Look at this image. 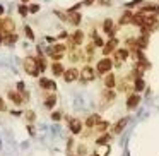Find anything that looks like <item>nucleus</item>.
<instances>
[{
    "mask_svg": "<svg viewBox=\"0 0 159 156\" xmlns=\"http://www.w3.org/2000/svg\"><path fill=\"white\" fill-rule=\"evenodd\" d=\"M77 76H79V72H77V69H69L67 72H65V81L67 82H72V81H75L77 79Z\"/></svg>",
    "mask_w": 159,
    "mask_h": 156,
    "instance_id": "nucleus-3",
    "label": "nucleus"
},
{
    "mask_svg": "<svg viewBox=\"0 0 159 156\" xmlns=\"http://www.w3.org/2000/svg\"><path fill=\"white\" fill-rule=\"evenodd\" d=\"M98 120H99V117H96V115H92L91 119H87V125H94V124H96Z\"/></svg>",
    "mask_w": 159,
    "mask_h": 156,
    "instance_id": "nucleus-23",
    "label": "nucleus"
},
{
    "mask_svg": "<svg viewBox=\"0 0 159 156\" xmlns=\"http://www.w3.org/2000/svg\"><path fill=\"white\" fill-rule=\"evenodd\" d=\"M24 70H26L29 76H38V70H39L38 60L33 58V57H27V58L24 60Z\"/></svg>",
    "mask_w": 159,
    "mask_h": 156,
    "instance_id": "nucleus-1",
    "label": "nucleus"
},
{
    "mask_svg": "<svg viewBox=\"0 0 159 156\" xmlns=\"http://www.w3.org/2000/svg\"><path fill=\"white\" fill-rule=\"evenodd\" d=\"M127 124H128V119H122V120H120V122L113 127V134H120V132H122V129H123Z\"/></svg>",
    "mask_w": 159,
    "mask_h": 156,
    "instance_id": "nucleus-6",
    "label": "nucleus"
},
{
    "mask_svg": "<svg viewBox=\"0 0 159 156\" xmlns=\"http://www.w3.org/2000/svg\"><path fill=\"white\" fill-rule=\"evenodd\" d=\"M60 117H62V115H60V113H53V120H58V119H60Z\"/></svg>",
    "mask_w": 159,
    "mask_h": 156,
    "instance_id": "nucleus-29",
    "label": "nucleus"
},
{
    "mask_svg": "<svg viewBox=\"0 0 159 156\" xmlns=\"http://www.w3.org/2000/svg\"><path fill=\"white\" fill-rule=\"evenodd\" d=\"M104 84H106L108 88H113V86H115V76H108L106 81H104Z\"/></svg>",
    "mask_w": 159,
    "mask_h": 156,
    "instance_id": "nucleus-18",
    "label": "nucleus"
},
{
    "mask_svg": "<svg viewBox=\"0 0 159 156\" xmlns=\"http://www.w3.org/2000/svg\"><path fill=\"white\" fill-rule=\"evenodd\" d=\"M22 2H27V0H22Z\"/></svg>",
    "mask_w": 159,
    "mask_h": 156,
    "instance_id": "nucleus-32",
    "label": "nucleus"
},
{
    "mask_svg": "<svg viewBox=\"0 0 159 156\" xmlns=\"http://www.w3.org/2000/svg\"><path fill=\"white\" fill-rule=\"evenodd\" d=\"M55 101H57V96H55V94H51V96H50V98H48V100L45 101V105H46V108H51V106L55 105Z\"/></svg>",
    "mask_w": 159,
    "mask_h": 156,
    "instance_id": "nucleus-15",
    "label": "nucleus"
},
{
    "mask_svg": "<svg viewBox=\"0 0 159 156\" xmlns=\"http://www.w3.org/2000/svg\"><path fill=\"white\" fill-rule=\"evenodd\" d=\"M116 43H118V41H116V40H111V41H110V43H108V46H106V48H104V53H106V55H108V53H111V52H113V48H115V46H116Z\"/></svg>",
    "mask_w": 159,
    "mask_h": 156,
    "instance_id": "nucleus-13",
    "label": "nucleus"
},
{
    "mask_svg": "<svg viewBox=\"0 0 159 156\" xmlns=\"http://www.w3.org/2000/svg\"><path fill=\"white\" fill-rule=\"evenodd\" d=\"M103 27H104V31H106L108 34H113V21H111V19H106Z\"/></svg>",
    "mask_w": 159,
    "mask_h": 156,
    "instance_id": "nucleus-8",
    "label": "nucleus"
},
{
    "mask_svg": "<svg viewBox=\"0 0 159 156\" xmlns=\"http://www.w3.org/2000/svg\"><path fill=\"white\" fill-rule=\"evenodd\" d=\"M62 72H63L62 64H53V74H55V76H60Z\"/></svg>",
    "mask_w": 159,
    "mask_h": 156,
    "instance_id": "nucleus-14",
    "label": "nucleus"
},
{
    "mask_svg": "<svg viewBox=\"0 0 159 156\" xmlns=\"http://www.w3.org/2000/svg\"><path fill=\"white\" fill-rule=\"evenodd\" d=\"M110 69H111V60H110V58H103V60L98 62V72H99V74H104V72H108Z\"/></svg>",
    "mask_w": 159,
    "mask_h": 156,
    "instance_id": "nucleus-2",
    "label": "nucleus"
},
{
    "mask_svg": "<svg viewBox=\"0 0 159 156\" xmlns=\"http://www.w3.org/2000/svg\"><path fill=\"white\" fill-rule=\"evenodd\" d=\"M0 110H5V106H3V101L0 100Z\"/></svg>",
    "mask_w": 159,
    "mask_h": 156,
    "instance_id": "nucleus-31",
    "label": "nucleus"
},
{
    "mask_svg": "<svg viewBox=\"0 0 159 156\" xmlns=\"http://www.w3.org/2000/svg\"><path fill=\"white\" fill-rule=\"evenodd\" d=\"M142 88H144V81H142V79H137V82H135V89H137V91H142Z\"/></svg>",
    "mask_w": 159,
    "mask_h": 156,
    "instance_id": "nucleus-22",
    "label": "nucleus"
},
{
    "mask_svg": "<svg viewBox=\"0 0 159 156\" xmlns=\"http://www.w3.org/2000/svg\"><path fill=\"white\" fill-rule=\"evenodd\" d=\"M0 41H2V40H0Z\"/></svg>",
    "mask_w": 159,
    "mask_h": 156,
    "instance_id": "nucleus-33",
    "label": "nucleus"
},
{
    "mask_svg": "<svg viewBox=\"0 0 159 156\" xmlns=\"http://www.w3.org/2000/svg\"><path fill=\"white\" fill-rule=\"evenodd\" d=\"M132 19H134V17H132V14H130V12H125V14H123V17H122V21H120V22H122V24H125V22H127V21H132Z\"/></svg>",
    "mask_w": 159,
    "mask_h": 156,
    "instance_id": "nucleus-19",
    "label": "nucleus"
},
{
    "mask_svg": "<svg viewBox=\"0 0 159 156\" xmlns=\"http://www.w3.org/2000/svg\"><path fill=\"white\" fill-rule=\"evenodd\" d=\"M139 101H140V96H139V94H134V96H130V98L127 100V106H128V108H135V106L139 105Z\"/></svg>",
    "mask_w": 159,
    "mask_h": 156,
    "instance_id": "nucleus-5",
    "label": "nucleus"
},
{
    "mask_svg": "<svg viewBox=\"0 0 159 156\" xmlns=\"http://www.w3.org/2000/svg\"><path fill=\"white\" fill-rule=\"evenodd\" d=\"M154 22H156V15H146V19H144V26L151 27Z\"/></svg>",
    "mask_w": 159,
    "mask_h": 156,
    "instance_id": "nucleus-10",
    "label": "nucleus"
},
{
    "mask_svg": "<svg viewBox=\"0 0 159 156\" xmlns=\"http://www.w3.org/2000/svg\"><path fill=\"white\" fill-rule=\"evenodd\" d=\"M82 77H84L86 81H92V79H94V72H92V69H91V67H84V70H82Z\"/></svg>",
    "mask_w": 159,
    "mask_h": 156,
    "instance_id": "nucleus-7",
    "label": "nucleus"
},
{
    "mask_svg": "<svg viewBox=\"0 0 159 156\" xmlns=\"http://www.w3.org/2000/svg\"><path fill=\"white\" fill-rule=\"evenodd\" d=\"M0 29H2V31H5V33H12V31H14V22H12L10 19H5V21H2Z\"/></svg>",
    "mask_w": 159,
    "mask_h": 156,
    "instance_id": "nucleus-4",
    "label": "nucleus"
},
{
    "mask_svg": "<svg viewBox=\"0 0 159 156\" xmlns=\"http://www.w3.org/2000/svg\"><path fill=\"white\" fill-rule=\"evenodd\" d=\"M70 129H72L74 134H79V132H80V122H79V120H74V122L70 124Z\"/></svg>",
    "mask_w": 159,
    "mask_h": 156,
    "instance_id": "nucleus-12",
    "label": "nucleus"
},
{
    "mask_svg": "<svg viewBox=\"0 0 159 156\" xmlns=\"http://www.w3.org/2000/svg\"><path fill=\"white\" fill-rule=\"evenodd\" d=\"M26 34H27V38H29V40H33V38H34V33L31 31V27H29V26H26Z\"/></svg>",
    "mask_w": 159,
    "mask_h": 156,
    "instance_id": "nucleus-24",
    "label": "nucleus"
},
{
    "mask_svg": "<svg viewBox=\"0 0 159 156\" xmlns=\"http://www.w3.org/2000/svg\"><path fill=\"white\" fill-rule=\"evenodd\" d=\"M26 117H27L29 120H34V113H31V112H27V113H26Z\"/></svg>",
    "mask_w": 159,
    "mask_h": 156,
    "instance_id": "nucleus-28",
    "label": "nucleus"
},
{
    "mask_svg": "<svg viewBox=\"0 0 159 156\" xmlns=\"http://www.w3.org/2000/svg\"><path fill=\"white\" fill-rule=\"evenodd\" d=\"M137 45L142 46V48H146V46H147V38H146V36H140L139 41H137Z\"/></svg>",
    "mask_w": 159,
    "mask_h": 156,
    "instance_id": "nucleus-20",
    "label": "nucleus"
},
{
    "mask_svg": "<svg viewBox=\"0 0 159 156\" xmlns=\"http://www.w3.org/2000/svg\"><path fill=\"white\" fill-rule=\"evenodd\" d=\"M96 45L99 46V45H103V40H99V38H96Z\"/></svg>",
    "mask_w": 159,
    "mask_h": 156,
    "instance_id": "nucleus-30",
    "label": "nucleus"
},
{
    "mask_svg": "<svg viewBox=\"0 0 159 156\" xmlns=\"http://www.w3.org/2000/svg\"><path fill=\"white\" fill-rule=\"evenodd\" d=\"M19 12H21V15H26V14H27V9H26L24 5H21V7H19Z\"/></svg>",
    "mask_w": 159,
    "mask_h": 156,
    "instance_id": "nucleus-25",
    "label": "nucleus"
},
{
    "mask_svg": "<svg viewBox=\"0 0 159 156\" xmlns=\"http://www.w3.org/2000/svg\"><path fill=\"white\" fill-rule=\"evenodd\" d=\"M39 84H41L43 88H50V89H55V82H53V81H48V79H41V81H39Z\"/></svg>",
    "mask_w": 159,
    "mask_h": 156,
    "instance_id": "nucleus-11",
    "label": "nucleus"
},
{
    "mask_svg": "<svg viewBox=\"0 0 159 156\" xmlns=\"http://www.w3.org/2000/svg\"><path fill=\"white\" fill-rule=\"evenodd\" d=\"M70 22H72V24H79V22H80V14L70 10Z\"/></svg>",
    "mask_w": 159,
    "mask_h": 156,
    "instance_id": "nucleus-9",
    "label": "nucleus"
},
{
    "mask_svg": "<svg viewBox=\"0 0 159 156\" xmlns=\"http://www.w3.org/2000/svg\"><path fill=\"white\" fill-rule=\"evenodd\" d=\"M127 57H128V52H127V50H118V52H116V58H118V60H123V58H127Z\"/></svg>",
    "mask_w": 159,
    "mask_h": 156,
    "instance_id": "nucleus-16",
    "label": "nucleus"
},
{
    "mask_svg": "<svg viewBox=\"0 0 159 156\" xmlns=\"http://www.w3.org/2000/svg\"><path fill=\"white\" fill-rule=\"evenodd\" d=\"M82 36H84V34H82V33H80V31H77V33H75V36H74V38H72V41H74V43H75V45H79V43H80V41H82Z\"/></svg>",
    "mask_w": 159,
    "mask_h": 156,
    "instance_id": "nucleus-17",
    "label": "nucleus"
},
{
    "mask_svg": "<svg viewBox=\"0 0 159 156\" xmlns=\"http://www.w3.org/2000/svg\"><path fill=\"white\" fill-rule=\"evenodd\" d=\"M38 10H39L38 5H31V7H29V12H38Z\"/></svg>",
    "mask_w": 159,
    "mask_h": 156,
    "instance_id": "nucleus-27",
    "label": "nucleus"
},
{
    "mask_svg": "<svg viewBox=\"0 0 159 156\" xmlns=\"http://www.w3.org/2000/svg\"><path fill=\"white\" fill-rule=\"evenodd\" d=\"M106 141H108V136H103V137H99V139H98V144H104Z\"/></svg>",
    "mask_w": 159,
    "mask_h": 156,
    "instance_id": "nucleus-26",
    "label": "nucleus"
},
{
    "mask_svg": "<svg viewBox=\"0 0 159 156\" xmlns=\"http://www.w3.org/2000/svg\"><path fill=\"white\" fill-rule=\"evenodd\" d=\"M9 96H10V98H12V101H14V103H17V105L22 101V100H21V96H17L15 93H9Z\"/></svg>",
    "mask_w": 159,
    "mask_h": 156,
    "instance_id": "nucleus-21",
    "label": "nucleus"
}]
</instances>
